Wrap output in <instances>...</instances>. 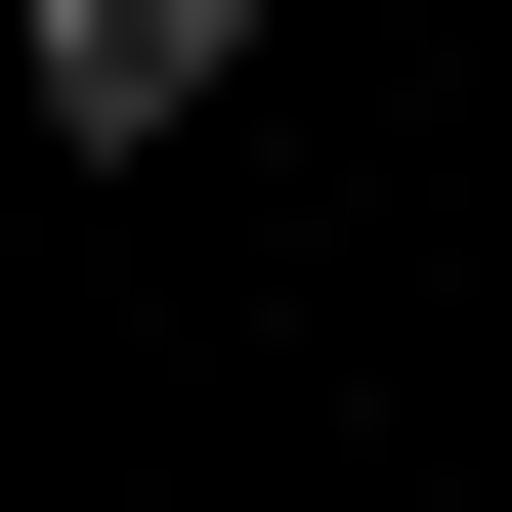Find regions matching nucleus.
Wrapping results in <instances>:
<instances>
[{
    "label": "nucleus",
    "mask_w": 512,
    "mask_h": 512,
    "mask_svg": "<svg viewBox=\"0 0 512 512\" xmlns=\"http://www.w3.org/2000/svg\"><path fill=\"white\" fill-rule=\"evenodd\" d=\"M0 43H43V128H214L256 86V0H0Z\"/></svg>",
    "instance_id": "obj_1"
}]
</instances>
